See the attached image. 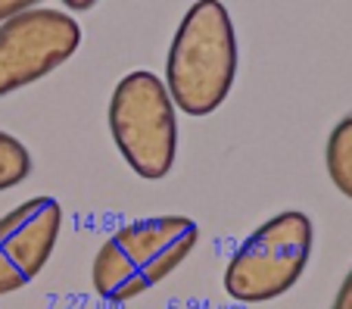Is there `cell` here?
<instances>
[{
  "label": "cell",
  "instance_id": "obj_1",
  "mask_svg": "<svg viewBox=\"0 0 352 309\" xmlns=\"http://www.w3.org/2000/svg\"><path fill=\"white\" fill-rule=\"evenodd\" d=\"M237 78V34L225 3L203 0L184 13L166 56L172 103L187 116H209L228 100Z\"/></svg>",
  "mask_w": 352,
  "mask_h": 309
},
{
  "label": "cell",
  "instance_id": "obj_2",
  "mask_svg": "<svg viewBox=\"0 0 352 309\" xmlns=\"http://www.w3.org/2000/svg\"><path fill=\"white\" fill-rule=\"evenodd\" d=\"M199 228L187 215H150L122 225L94 256V290L107 303H128L162 284L193 253Z\"/></svg>",
  "mask_w": 352,
  "mask_h": 309
},
{
  "label": "cell",
  "instance_id": "obj_3",
  "mask_svg": "<svg viewBox=\"0 0 352 309\" xmlns=\"http://www.w3.org/2000/svg\"><path fill=\"white\" fill-rule=\"evenodd\" d=\"M109 131L122 160L146 182L172 172L178 156V116L160 75L134 69L109 97Z\"/></svg>",
  "mask_w": 352,
  "mask_h": 309
},
{
  "label": "cell",
  "instance_id": "obj_4",
  "mask_svg": "<svg viewBox=\"0 0 352 309\" xmlns=\"http://www.w3.org/2000/svg\"><path fill=\"white\" fill-rule=\"evenodd\" d=\"M312 219L299 209L272 215L240 241L225 269V290L237 303H268L302 278L312 256Z\"/></svg>",
  "mask_w": 352,
  "mask_h": 309
},
{
  "label": "cell",
  "instance_id": "obj_5",
  "mask_svg": "<svg viewBox=\"0 0 352 309\" xmlns=\"http://www.w3.org/2000/svg\"><path fill=\"white\" fill-rule=\"evenodd\" d=\"M81 47V28L63 10L28 7L0 25V97L60 69Z\"/></svg>",
  "mask_w": 352,
  "mask_h": 309
},
{
  "label": "cell",
  "instance_id": "obj_6",
  "mask_svg": "<svg viewBox=\"0 0 352 309\" xmlns=\"http://www.w3.org/2000/svg\"><path fill=\"white\" fill-rule=\"evenodd\" d=\"M63 206L56 197H32L0 219V297L32 284L60 241Z\"/></svg>",
  "mask_w": 352,
  "mask_h": 309
},
{
  "label": "cell",
  "instance_id": "obj_7",
  "mask_svg": "<svg viewBox=\"0 0 352 309\" xmlns=\"http://www.w3.org/2000/svg\"><path fill=\"white\" fill-rule=\"evenodd\" d=\"M324 162L333 184L352 200V116H346L333 125L331 138H327Z\"/></svg>",
  "mask_w": 352,
  "mask_h": 309
},
{
  "label": "cell",
  "instance_id": "obj_8",
  "mask_svg": "<svg viewBox=\"0 0 352 309\" xmlns=\"http://www.w3.org/2000/svg\"><path fill=\"white\" fill-rule=\"evenodd\" d=\"M32 175V153L19 138L0 131V191L22 184Z\"/></svg>",
  "mask_w": 352,
  "mask_h": 309
},
{
  "label": "cell",
  "instance_id": "obj_9",
  "mask_svg": "<svg viewBox=\"0 0 352 309\" xmlns=\"http://www.w3.org/2000/svg\"><path fill=\"white\" fill-rule=\"evenodd\" d=\"M331 309H352V272L343 278V284H340V290H337V300H333Z\"/></svg>",
  "mask_w": 352,
  "mask_h": 309
},
{
  "label": "cell",
  "instance_id": "obj_10",
  "mask_svg": "<svg viewBox=\"0 0 352 309\" xmlns=\"http://www.w3.org/2000/svg\"><path fill=\"white\" fill-rule=\"evenodd\" d=\"M22 10H28V0H0V25L13 19L16 13H22Z\"/></svg>",
  "mask_w": 352,
  "mask_h": 309
},
{
  "label": "cell",
  "instance_id": "obj_11",
  "mask_svg": "<svg viewBox=\"0 0 352 309\" xmlns=\"http://www.w3.org/2000/svg\"><path fill=\"white\" fill-rule=\"evenodd\" d=\"M72 10H91V0H69Z\"/></svg>",
  "mask_w": 352,
  "mask_h": 309
}]
</instances>
